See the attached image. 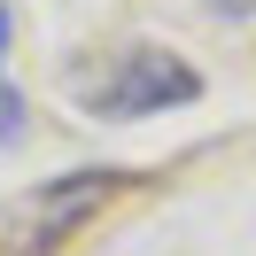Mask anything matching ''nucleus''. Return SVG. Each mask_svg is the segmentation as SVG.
<instances>
[{"label":"nucleus","mask_w":256,"mask_h":256,"mask_svg":"<svg viewBox=\"0 0 256 256\" xmlns=\"http://www.w3.org/2000/svg\"><path fill=\"white\" fill-rule=\"evenodd\" d=\"M194 94H202V78H194L178 54L140 47V54L116 62V78H101L94 94H86V109L94 116H156V109H186Z\"/></svg>","instance_id":"obj_2"},{"label":"nucleus","mask_w":256,"mask_h":256,"mask_svg":"<svg viewBox=\"0 0 256 256\" xmlns=\"http://www.w3.org/2000/svg\"><path fill=\"white\" fill-rule=\"evenodd\" d=\"M124 186L116 171H70V178H54V186H39L32 202H16V210H0V240L16 256H47L62 233H78L86 218H94L109 194Z\"/></svg>","instance_id":"obj_1"},{"label":"nucleus","mask_w":256,"mask_h":256,"mask_svg":"<svg viewBox=\"0 0 256 256\" xmlns=\"http://www.w3.org/2000/svg\"><path fill=\"white\" fill-rule=\"evenodd\" d=\"M16 132H24V101L0 86V140H16Z\"/></svg>","instance_id":"obj_3"},{"label":"nucleus","mask_w":256,"mask_h":256,"mask_svg":"<svg viewBox=\"0 0 256 256\" xmlns=\"http://www.w3.org/2000/svg\"><path fill=\"white\" fill-rule=\"evenodd\" d=\"M8 32H16V24H8V8H0V54H8Z\"/></svg>","instance_id":"obj_4"}]
</instances>
